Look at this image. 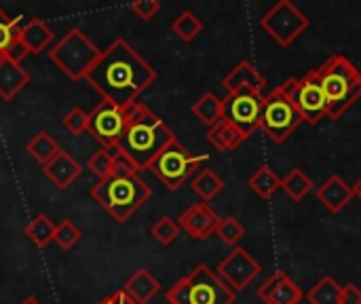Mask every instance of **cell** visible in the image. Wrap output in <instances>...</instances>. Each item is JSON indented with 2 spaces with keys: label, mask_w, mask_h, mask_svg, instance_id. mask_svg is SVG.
Listing matches in <instances>:
<instances>
[{
  "label": "cell",
  "mask_w": 361,
  "mask_h": 304,
  "mask_svg": "<svg viewBox=\"0 0 361 304\" xmlns=\"http://www.w3.org/2000/svg\"><path fill=\"white\" fill-rule=\"evenodd\" d=\"M247 186L252 188V193H256L260 199H271L279 188H281V178L267 165H262L260 169H256L250 180Z\"/></svg>",
  "instance_id": "obj_24"
},
{
  "label": "cell",
  "mask_w": 361,
  "mask_h": 304,
  "mask_svg": "<svg viewBox=\"0 0 361 304\" xmlns=\"http://www.w3.org/2000/svg\"><path fill=\"white\" fill-rule=\"evenodd\" d=\"M159 290H161V284L146 269L135 271L123 288V292L135 304H148L159 294Z\"/></svg>",
  "instance_id": "obj_21"
},
{
  "label": "cell",
  "mask_w": 361,
  "mask_h": 304,
  "mask_svg": "<svg viewBox=\"0 0 361 304\" xmlns=\"http://www.w3.org/2000/svg\"><path fill=\"white\" fill-rule=\"evenodd\" d=\"M99 304H112V300H110V296H108V298H104Z\"/></svg>",
  "instance_id": "obj_44"
},
{
  "label": "cell",
  "mask_w": 361,
  "mask_h": 304,
  "mask_svg": "<svg viewBox=\"0 0 361 304\" xmlns=\"http://www.w3.org/2000/svg\"><path fill=\"white\" fill-rule=\"evenodd\" d=\"M53 241H55L61 250H72V248L80 241V231H78L70 220H61L59 224H55Z\"/></svg>",
  "instance_id": "obj_34"
},
{
  "label": "cell",
  "mask_w": 361,
  "mask_h": 304,
  "mask_svg": "<svg viewBox=\"0 0 361 304\" xmlns=\"http://www.w3.org/2000/svg\"><path fill=\"white\" fill-rule=\"evenodd\" d=\"M216 235L220 237V241H222L224 245L237 248V243H239V241L243 239V235H245V229H243V224H241L237 218L228 216V218H220V224H218V229H216Z\"/></svg>",
  "instance_id": "obj_31"
},
{
  "label": "cell",
  "mask_w": 361,
  "mask_h": 304,
  "mask_svg": "<svg viewBox=\"0 0 361 304\" xmlns=\"http://www.w3.org/2000/svg\"><path fill=\"white\" fill-rule=\"evenodd\" d=\"M192 114H195L203 125L212 127V125H216V123L222 118V99H220L216 93L207 91V93H203V95L192 104Z\"/></svg>",
  "instance_id": "obj_26"
},
{
  "label": "cell",
  "mask_w": 361,
  "mask_h": 304,
  "mask_svg": "<svg viewBox=\"0 0 361 304\" xmlns=\"http://www.w3.org/2000/svg\"><path fill=\"white\" fill-rule=\"evenodd\" d=\"M110 300H112V304H135L123 290H118V292H114L112 296H110Z\"/></svg>",
  "instance_id": "obj_41"
},
{
  "label": "cell",
  "mask_w": 361,
  "mask_h": 304,
  "mask_svg": "<svg viewBox=\"0 0 361 304\" xmlns=\"http://www.w3.org/2000/svg\"><path fill=\"white\" fill-rule=\"evenodd\" d=\"M218 224H220V216L207 203L190 205L178 220L180 231H184L188 237H192L197 241H205L212 235H216Z\"/></svg>",
  "instance_id": "obj_14"
},
{
  "label": "cell",
  "mask_w": 361,
  "mask_h": 304,
  "mask_svg": "<svg viewBox=\"0 0 361 304\" xmlns=\"http://www.w3.org/2000/svg\"><path fill=\"white\" fill-rule=\"evenodd\" d=\"M87 85L118 108H129L157 80V70L125 40L114 38L85 76Z\"/></svg>",
  "instance_id": "obj_1"
},
{
  "label": "cell",
  "mask_w": 361,
  "mask_h": 304,
  "mask_svg": "<svg viewBox=\"0 0 361 304\" xmlns=\"http://www.w3.org/2000/svg\"><path fill=\"white\" fill-rule=\"evenodd\" d=\"M19 19L11 17L6 11L0 8V59H4L8 47L15 42V38L19 36V28H17Z\"/></svg>",
  "instance_id": "obj_33"
},
{
  "label": "cell",
  "mask_w": 361,
  "mask_h": 304,
  "mask_svg": "<svg viewBox=\"0 0 361 304\" xmlns=\"http://www.w3.org/2000/svg\"><path fill=\"white\" fill-rule=\"evenodd\" d=\"M87 169L97 178V182H104L108 178H112V150L99 148L89 161H87Z\"/></svg>",
  "instance_id": "obj_32"
},
{
  "label": "cell",
  "mask_w": 361,
  "mask_h": 304,
  "mask_svg": "<svg viewBox=\"0 0 361 304\" xmlns=\"http://www.w3.org/2000/svg\"><path fill=\"white\" fill-rule=\"evenodd\" d=\"M169 304H235L237 294L207 265L195 267L165 294Z\"/></svg>",
  "instance_id": "obj_5"
},
{
  "label": "cell",
  "mask_w": 361,
  "mask_h": 304,
  "mask_svg": "<svg viewBox=\"0 0 361 304\" xmlns=\"http://www.w3.org/2000/svg\"><path fill=\"white\" fill-rule=\"evenodd\" d=\"M137 176V167L129 157H125L118 150H112V178H129Z\"/></svg>",
  "instance_id": "obj_37"
},
{
  "label": "cell",
  "mask_w": 361,
  "mask_h": 304,
  "mask_svg": "<svg viewBox=\"0 0 361 304\" xmlns=\"http://www.w3.org/2000/svg\"><path fill=\"white\" fill-rule=\"evenodd\" d=\"M260 110H262V93L239 91V93H228L222 99V118L231 123L237 131H241L245 140L260 129Z\"/></svg>",
  "instance_id": "obj_11"
},
{
  "label": "cell",
  "mask_w": 361,
  "mask_h": 304,
  "mask_svg": "<svg viewBox=\"0 0 361 304\" xmlns=\"http://www.w3.org/2000/svg\"><path fill=\"white\" fill-rule=\"evenodd\" d=\"M91 197L108 209L118 224H125L152 197V188L140 176L108 178L91 188Z\"/></svg>",
  "instance_id": "obj_4"
},
{
  "label": "cell",
  "mask_w": 361,
  "mask_h": 304,
  "mask_svg": "<svg viewBox=\"0 0 361 304\" xmlns=\"http://www.w3.org/2000/svg\"><path fill=\"white\" fill-rule=\"evenodd\" d=\"M267 85V78L254 68L252 61L241 59L224 78H222V87L228 93H239V91H254V93H262Z\"/></svg>",
  "instance_id": "obj_16"
},
{
  "label": "cell",
  "mask_w": 361,
  "mask_h": 304,
  "mask_svg": "<svg viewBox=\"0 0 361 304\" xmlns=\"http://www.w3.org/2000/svg\"><path fill=\"white\" fill-rule=\"evenodd\" d=\"M281 89L296 104V108L302 114L305 123L317 125L322 118H328V104H326V95H324L317 70L307 72L302 78H288V80H283Z\"/></svg>",
  "instance_id": "obj_9"
},
{
  "label": "cell",
  "mask_w": 361,
  "mask_h": 304,
  "mask_svg": "<svg viewBox=\"0 0 361 304\" xmlns=\"http://www.w3.org/2000/svg\"><path fill=\"white\" fill-rule=\"evenodd\" d=\"M176 140L165 121L154 114L146 104L135 102L127 108V129L114 150L133 161L137 171L148 169L159 152Z\"/></svg>",
  "instance_id": "obj_2"
},
{
  "label": "cell",
  "mask_w": 361,
  "mask_h": 304,
  "mask_svg": "<svg viewBox=\"0 0 361 304\" xmlns=\"http://www.w3.org/2000/svg\"><path fill=\"white\" fill-rule=\"evenodd\" d=\"M201 161H205V157H195L178 140H173L159 152V157L150 163L148 171H152L165 184L167 190H178L186 184V180L192 178Z\"/></svg>",
  "instance_id": "obj_8"
},
{
  "label": "cell",
  "mask_w": 361,
  "mask_h": 304,
  "mask_svg": "<svg viewBox=\"0 0 361 304\" xmlns=\"http://www.w3.org/2000/svg\"><path fill=\"white\" fill-rule=\"evenodd\" d=\"M317 199L319 203L330 209L332 214H341L353 199V188L341 178V176H330L319 188H317Z\"/></svg>",
  "instance_id": "obj_18"
},
{
  "label": "cell",
  "mask_w": 361,
  "mask_h": 304,
  "mask_svg": "<svg viewBox=\"0 0 361 304\" xmlns=\"http://www.w3.org/2000/svg\"><path fill=\"white\" fill-rule=\"evenodd\" d=\"M218 277L237 294L245 290L258 275H260V265L258 260L245 252L243 248H235L218 267Z\"/></svg>",
  "instance_id": "obj_13"
},
{
  "label": "cell",
  "mask_w": 361,
  "mask_h": 304,
  "mask_svg": "<svg viewBox=\"0 0 361 304\" xmlns=\"http://www.w3.org/2000/svg\"><path fill=\"white\" fill-rule=\"evenodd\" d=\"M27 55H30L27 47H25V44H23V40L17 36V38H15V42L8 47V51H6L4 59H8V61H13V63H21Z\"/></svg>",
  "instance_id": "obj_39"
},
{
  "label": "cell",
  "mask_w": 361,
  "mask_h": 304,
  "mask_svg": "<svg viewBox=\"0 0 361 304\" xmlns=\"http://www.w3.org/2000/svg\"><path fill=\"white\" fill-rule=\"evenodd\" d=\"M351 188H353V197H357V199L361 201V178L357 180V184H355V186H351Z\"/></svg>",
  "instance_id": "obj_42"
},
{
  "label": "cell",
  "mask_w": 361,
  "mask_h": 304,
  "mask_svg": "<svg viewBox=\"0 0 361 304\" xmlns=\"http://www.w3.org/2000/svg\"><path fill=\"white\" fill-rule=\"evenodd\" d=\"M311 188H313V182H311V178L300 167L292 169L281 180V190H286V195L290 199H294V201H302L311 193Z\"/></svg>",
  "instance_id": "obj_29"
},
{
  "label": "cell",
  "mask_w": 361,
  "mask_h": 304,
  "mask_svg": "<svg viewBox=\"0 0 361 304\" xmlns=\"http://www.w3.org/2000/svg\"><path fill=\"white\" fill-rule=\"evenodd\" d=\"M260 28L281 47H290L307 28L309 17L290 0H279L260 17Z\"/></svg>",
  "instance_id": "obj_10"
},
{
  "label": "cell",
  "mask_w": 361,
  "mask_h": 304,
  "mask_svg": "<svg viewBox=\"0 0 361 304\" xmlns=\"http://www.w3.org/2000/svg\"><path fill=\"white\" fill-rule=\"evenodd\" d=\"M150 233H152V237H154L161 245H171V243L178 239V235H180V226H178V222H173L171 218L163 216V218L157 220V224L152 226Z\"/></svg>",
  "instance_id": "obj_35"
},
{
  "label": "cell",
  "mask_w": 361,
  "mask_h": 304,
  "mask_svg": "<svg viewBox=\"0 0 361 304\" xmlns=\"http://www.w3.org/2000/svg\"><path fill=\"white\" fill-rule=\"evenodd\" d=\"M97 57L99 49L80 28H70L49 49V61H53L70 80H82Z\"/></svg>",
  "instance_id": "obj_6"
},
{
  "label": "cell",
  "mask_w": 361,
  "mask_h": 304,
  "mask_svg": "<svg viewBox=\"0 0 361 304\" xmlns=\"http://www.w3.org/2000/svg\"><path fill=\"white\" fill-rule=\"evenodd\" d=\"M258 298L264 304H300L305 294L286 271H275L258 288Z\"/></svg>",
  "instance_id": "obj_15"
},
{
  "label": "cell",
  "mask_w": 361,
  "mask_h": 304,
  "mask_svg": "<svg viewBox=\"0 0 361 304\" xmlns=\"http://www.w3.org/2000/svg\"><path fill=\"white\" fill-rule=\"evenodd\" d=\"M190 188L201 197L203 203H209L212 199H216V197L224 190V180H222L216 171H212V169H201V171L192 178Z\"/></svg>",
  "instance_id": "obj_25"
},
{
  "label": "cell",
  "mask_w": 361,
  "mask_h": 304,
  "mask_svg": "<svg viewBox=\"0 0 361 304\" xmlns=\"http://www.w3.org/2000/svg\"><path fill=\"white\" fill-rule=\"evenodd\" d=\"M87 123H89V114L80 108H72L66 112V116L61 118V125L63 129L70 133V135H80L87 131Z\"/></svg>",
  "instance_id": "obj_36"
},
{
  "label": "cell",
  "mask_w": 361,
  "mask_h": 304,
  "mask_svg": "<svg viewBox=\"0 0 361 304\" xmlns=\"http://www.w3.org/2000/svg\"><path fill=\"white\" fill-rule=\"evenodd\" d=\"M19 38L27 47L30 55H38L47 51L55 38V32L51 25H47L40 17H32L23 28H19Z\"/></svg>",
  "instance_id": "obj_19"
},
{
  "label": "cell",
  "mask_w": 361,
  "mask_h": 304,
  "mask_svg": "<svg viewBox=\"0 0 361 304\" xmlns=\"http://www.w3.org/2000/svg\"><path fill=\"white\" fill-rule=\"evenodd\" d=\"M27 83H30V72L21 68V63L0 59V99L11 102L17 93L25 89Z\"/></svg>",
  "instance_id": "obj_20"
},
{
  "label": "cell",
  "mask_w": 361,
  "mask_h": 304,
  "mask_svg": "<svg viewBox=\"0 0 361 304\" xmlns=\"http://www.w3.org/2000/svg\"><path fill=\"white\" fill-rule=\"evenodd\" d=\"M317 76L326 95L328 118L338 121L361 97V72L345 55H332L317 68Z\"/></svg>",
  "instance_id": "obj_3"
},
{
  "label": "cell",
  "mask_w": 361,
  "mask_h": 304,
  "mask_svg": "<svg viewBox=\"0 0 361 304\" xmlns=\"http://www.w3.org/2000/svg\"><path fill=\"white\" fill-rule=\"evenodd\" d=\"M207 142H209L216 150L228 152V150L239 148V146L245 142V138H243L241 131H237L231 123H226L224 118H220L216 125H212V127L207 129Z\"/></svg>",
  "instance_id": "obj_22"
},
{
  "label": "cell",
  "mask_w": 361,
  "mask_h": 304,
  "mask_svg": "<svg viewBox=\"0 0 361 304\" xmlns=\"http://www.w3.org/2000/svg\"><path fill=\"white\" fill-rule=\"evenodd\" d=\"M25 237L36 245V248H47L53 241L55 235V222L47 216V214H36L27 226H25Z\"/></svg>",
  "instance_id": "obj_27"
},
{
  "label": "cell",
  "mask_w": 361,
  "mask_h": 304,
  "mask_svg": "<svg viewBox=\"0 0 361 304\" xmlns=\"http://www.w3.org/2000/svg\"><path fill=\"white\" fill-rule=\"evenodd\" d=\"M27 154L36 161V163H40V165H47L61 148H59V144H57V140L49 133V131H44V129H40L30 142H27Z\"/></svg>",
  "instance_id": "obj_23"
},
{
  "label": "cell",
  "mask_w": 361,
  "mask_h": 304,
  "mask_svg": "<svg viewBox=\"0 0 361 304\" xmlns=\"http://www.w3.org/2000/svg\"><path fill=\"white\" fill-rule=\"evenodd\" d=\"M129 8L135 13V17H140L142 21H148L161 11V2L159 0H137Z\"/></svg>",
  "instance_id": "obj_38"
},
{
  "label": "cell",
  "mask_w": 361,
  "mask_h": 304,
  "mask_svg": "<svg viewBox=\"0 0 361 304\" xmlns=\"http://www.w3.org/2000/svg\"><path fill=\"white\" fill-rule=\"evenodd\" d=\"M42 174L55 188L66 190L80 176V165L68 150L61 148L47 165H42Z\"/></svg>",
  "instance_id": "obj_17"
},
{
  "label": "cell",
  "mask_w": 361,
  "mask_h": 304,
  "mask_svg": "<svg viewBox=\"0 0 361 304\" xmlns=\"http://www.w3.org/2000/svg\"><path fill=\"white\" fill-rule=\"evenodd\" d=\"M127 129V108L102 102L89 112L87 133L106 150H114Z\"/></svg>",
  "instance_id": "obj_12"
},
{
  "label": "cell",
  "mask_w": 361,
  "mask_h": 304,
  "mask_svg": "<svg viewBox=\"0 0 361 304\" xmlns=\"http://www.w3.org/2000/svg\"><path fill=\"white\" fill-rule=\"evenodd\" d=\"M302 123H305L302 114L298 112V108L290 99V95L281 89V85L275 87L271 93L262 95L260 129L275 144H283Z\"/></svg>",
  "instance_id": "obj_7"
},
{
  "label": "cell",
  "mask_w": 361,
  "mask_h": 304,
  "mask_svg": "<svg viewBox=\"0 0 361 304\" xmlns=\"http://www.w3.org/2000/svg\"><path fill=\"white\" fill-rule=\"evenodd\" d=\"M341 294L343 286L334 277L326 275L309 290L307 300L311 304H341Z\"/></svg>",
  "instance_id": "obj_28"
},
{
  "label": "cell",
  "mask_w": 361,
  "mask_h": 304,
  "mask_svg": "<svg viewBox=\"0 0 361 304\" xmlns=\"http://www.w3.org/2000/svg\"><path fill=\"white\" fill-rule=\"evenodd\" d=\"M341 304H361V290L355 286V284H347V286H343Z\"/></svg>",
  "instance_id": "obj_40"
},
{
  "label": "cell",
  "mask_w": 361,
  "mask_h": 304,
  "mask_svg": "<svg viewBox=\"0 0 361 304\" xmlns=\"http://www.w3.org/2000/svg\"><path fill=\"white\" fill-rule=\"evenodd\" d=\"M19 304H40V303H38V300H36L34 296H30V298H25L23 303H19Z\"/></svg>",
  "instance_id": "obj_43"
},
{
  "label": "cell",
  "mask_w": 361,
  "mask_h": 304,
  "mask_svg": "<svg viewBox=\"0 0 361 304\" xmlns=\"http://www.w3.org/2000/svg\"><path fill=\"white\" fill-rule=\"evenodd\" d=\"M171 30L178 34L180 40L190 42V40H195V38L203 32V21L197 17V13H192V11L186 8V11H182V13L173 19Z\"/></svg>",
  "instance_id": "obj_30"
}]
</instances>
